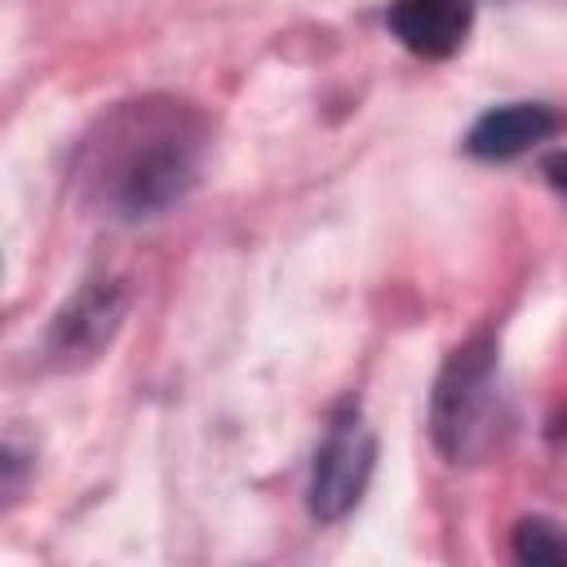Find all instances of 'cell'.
I'll use <instances>...</instances> for the list:
<instances>
[{
	"mask_svg": "<svg viewBox=\"0 0 567 567\" xmlns=\"http://www.w3.org/2000/svg\"><path fill=\"white\" fill-rule=\"evenodd\" d=\"M363 474H368V443L354 425H341L332 430V439L323 443L319 452V465H315V509L319 514H341L359 487H363Z\"/></svg>",
	"mask_w": 567,
	"mask_h": 567,
	"instance_id": "3957f363",
	"label": "cell"
},
{
	"mask_svg": "<svg viewBox=\"0 0 567 567\" xmlns=\"http://www.w3.org/2000/svg\"><path fill=\"white\" fill-rule=\"evenodd\" d=\"M514 554L532 567H567V527H554L545 518H527L514 532Z\"/></svg>",
	"mask_w": 567,
	"mask_h": 567,
	"instance_id": "277c9868",
	"label": "cell"
},
{
	"mask_svg": "<svg viewBox=\"0 0 567 567\" xmlns=\"http://www.w3.org/2000/svg\"><path fill=\"white\" fill-rule=\"evenodd\" d=\"M470 0H394L390 4V31L416 53V58H447L461 49L470 31Z\"/></svg>",
	"mask_w": 567,
	"mask_h": 567,
	"instance_id": "6da1fadb",
	"label": "cell"
},
{
	"mask_svg": "<svg viewBox=\"0 0 567 567\" xmlns=\"http://www.w3.org/2000/svg\"><path fill=\"white\" fill-rule=\"evenodd\" d=\"M545 177H549V186H554V190H563V195H567V151H563V155H554V159H545Z\"/></svg>",
	"mask_w": 567,
	"mask_h": 567,
	"instance_id": "5b68a950",
	"label": "cell"
},
{
	"mask_svg": "<svg viewBox=\"0 0 567 567\" xmlns=\"http://www.w3.org/2000/svg\"><path fill=\"white\" fill-rule=\"evenodd\" d=\"M554 128H558V120H554L549 106L509 102V106L487 111V115L470 128L465 146H470V155H478V159H514V155L532 151L536 142H545Z\"/></svg>",
	"mask_w": 567,
	"mask_h": 567,
	"instance_id": "7a4b0ae2",
	"label": "cell"
}]
</instances>
